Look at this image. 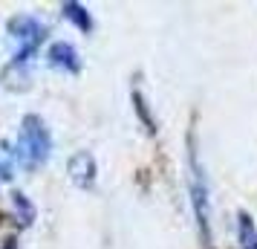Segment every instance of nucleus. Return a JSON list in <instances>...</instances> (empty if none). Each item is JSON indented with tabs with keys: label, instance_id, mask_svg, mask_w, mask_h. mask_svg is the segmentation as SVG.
<instances>
[{
	"label": "nucleus",
	"instance_id": "obj_8",
	"mask_svg": "<svg viewBox=\"0 0 257 249\" xmlns=\"http://www.w3.org/2000/svg\"><path fill=\"white\" fill-rule=\"evenodd\" d=\"M15 165H18V154L9 142H0V180H12Z\"/></svg>",
	"mask_w": 257,
	"mask_h": 249
},
{
	"label": "nucleus",
	"instance_id": "obj_5",
	"mask_svg": "<svg viewBox=\"0 0 257 249\" xmlns=\"http://www.w3.org/2000/svg\"><path fill=\"white\" fill-rule=\"evenodd\" d=\"M67 171H70V180L78 186V189H90V186L95 183V159H93V154H87V151L72 154L70 162H67Z\"/></svg>",
	"mask_w": 257,
	"mask_h": 249
},
{
	"label": "nucleus",
	"instance_id": "obj_2",
	"mask_svg": "<svg viewBox=\"0 0 257 249\" xmlns=\"http://www.w3.org/2000/svg\"><path fill=\"white\" fill-rule=\"evenodd\" d=\"M9 35H12V41L18 44L9 70H18L21 75H24L26 64L32 61V55L38 52L41 41H44V35H47V26L41 24L38 18H32V15H18V18L9 21Z\"/></svg>",
	"mask_w": 257,
	"mask_h": 249
},
{
	"label": "nucleus",
	"instance_id": "obj_1",
	"mask_svg": "<svg viewBox=\"0 0 257 249\" xmlns=\"http://www.w3.org/2000/svg\"><path fill=\"white\" fill-rule=\"evenodd\" d=\"M52 151V136H49L44 119L29 113L21 122V133H18V142H15V154H18V165L24 168H38L49 159Z\"/></svg>",
	"mask_w": 257,
	"mask_h": 249
},
{
	"label": "nucleus",
	"instance_id": "obj_3",
	"mask_svg": "<svg viewBox=\"0 0 257 249\" xmlns=\"http://www.w3.org/2000/svg\"><path fill=\"white\" fill-rule=\"evenodd\" d=\"M191 197H194L199 226L205 232V223H208V186H205V171L199 165L197 154H191Z\"/></svg>",
	"mask_w": 257,
	"mask_h": 249
},
{
	"label": "nucleus",
	"instance_id": "obj_6",
	"mask_svg": "<svg viewBox=\"0 0 257 249\" xmlns=\"http://www.w3.org/2000/svg\"><path fill=\"white\" fill-rule=\"evenodd\" d=\"M237 240L240 249H257V226L245 212H240V223H237Z\"/></svg>",
	"mask_w": 257,
	"mask_h": 249
},
{
	"label": "nucleus",
	"instance_id": "obj_4",
	"mask_svg": "<svg viewBox=\"0 0 257 249\" xmlns=\"http://www.w3.org/2000/svg\"><path fill=\"white\" fill-rule=\"evenodd\" d=\"M47 64L52 70H61V72H78L81 70V58L72 47L70 41H55L49 44L47 49Z\"/></svg>",
	"mask_w": 257,
	"mask_h": 249
},
{
	"label": "nucleus",
	"instance_id": "obj_7",
	"mask_svg": "<svg viewBox=\"0 0 257 249\" xmlns=\"http://www.w3.org/2000/svg\"><path fill=\"white\" fill-rule=\"evenodd\" d=\"M64 18L72 21V24L78 26V29H84V32L93 29V18H90V12L84 9L81 3H64Z\"/></svg>",
	"mask_w": 257,
	"mask_h": 249
}]
</instances>
